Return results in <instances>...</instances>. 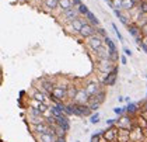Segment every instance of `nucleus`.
Here are the masks:
<instances>
[{
    "instance_id": "9b49d317",
    "label": "nucleus",
    "mask_w": 147,
    "mask_h": 142,
    "mask_svg": "<svg viewBox=\"0 0 147 142\" xmlns=\"http://www.w3.org/2000/svg\"><path fill=\"white\" fill-rule=\"evenodd\" d=\"M34 130L38 132L39 135H41V134H45V132H53V134H55V131H53L52 128L49 130V127H48L46 124H44V122H39V124H36V125L34 127Z\"/></svg>"
},
{
    "instance_id": "1a4fd4ad",
    "label": "nucleus",
    "mask_w": 147,
    "mask_h": 142,
    "mask_svg": "<svg viewBox=\"0 0 147 142\" xmlns=\"http://www.w3.org/2000/svg\"><path fill=\"white\" fill-rule=\"evenodd\" d=\"M79 13L80 11L77 9H74V7H71V9H69V10L63 11V17L69 20V21H71V20H74L76 17H79Z\"/></svg>"
},
{
    "instance_id": "f03ea898",
    "label": "nucleus",
    "mask_w": 147,
    "mask_h": 142,
    "mask_svg": "<svg viewBox=\"0 0 147 142\" xmlns=\"http://www.w3.org/2000/svg\"><path fill=\"white\" fill-rule=\"evenodd\" d=\"M74 101H76L77 104H88L90 96H88V93L86 91V89L77 90V93H76V96H74Z\"/></svg>"
},
{
    "instance_id": "20e7f679",
    "label": "nucleus",
    "mask_w": 147,
    "mask_h": 142,
    "mask_svg": "<svg viewBox=\"0 0 147 142\" xmlns=\"http://www.w3.org/2000/svg\"><path fill=\"white\" fill-rule=\"evenodd\" d=\"M95 54H97V56H98V59H112L115 55L112 54V51L111 49H107V48H104V46H101V48H98L97 51H94Z\"/></svg>"
},
{
    "instance_id": "393cba45",
    "label": "nucleus",
    "mask_w": 147,
    "mask_h": 142,
    "mask_svg": "<svg viewBox=\"0 0 147 142\" xmlns=\"http://www.w3.org/2000/svg\"><path fill=\"white\" fill-rule=\"evenodd\" d=\"M140 31H142V34H143V35H146V37H147V23H144V24L142 25Z\"/></svg>"
},
{
    "instance_id": "7ed1b4c3",
    "label": "nucleus",
    "mask_w": 147,
    "mask_h": 142,
    "mask_svg": "<svg viewBox=\"0 0 147 142\" xmlns=\"http://www.w3.org/2000/svg\"><path fill=\"white\" fill-rule=\"evenodd\" d=\"M98 69L102 73H109L113 69L112 61L111 59H98Z\"/></svg>"
},
{
    "instance_id": "6e6552de",
    "label": "nucleus",
    "mask_w": 147,
    "mask_h": 142,
    "mask_svg": "<svg viewBox=\"0 0 147 142\" xmlns=\"http://www.w3.org/2000/svg\"><path fill=\"white\" fill-rule=\"evenodd\" d=\"M86 91L88 93V96H90V97H94V96L100 91L98 83H95V82H90V83L86 86Z\"/></svg>"
},
{
    "instance_id": "a211bd4d",
    "label": "nucleus",
    "mask_w": 147,
    "mask_h": 142,
    "mask_svg": "<svg viewBox=\"0 0 147 142\" xmlns=\"http://www.w3.org/2000/svg\"><path fill=\"white\" fill-rule=\"evenodd\" d=\"M34 98H36V100H39L41 103H46V97L44 93H41V91H35L34 93Z\"/></svg>"
},
{
    "instance_id": "9d476101",
    "label": "nucleus",
    "mask_w": 147,
    "mask_h": 142,
    "mask_svg": "<svg viewBox=\"0 0 147 142\" xmlns=\"http://www.w3.org/2000/svg\"><path fill=\"white\" fill-rule=\"evenodd\" d=\"M52 94H53V97L56 98V100H62V98L67 94V91H66V87H60V86H57V87H53Z\"/></svg>"
},
{
    "instance_id": "4be33fe9",
    "label": "nucleus",
    "mask_w": 147,
    "mask_h": 142,
    "mask_svg": "<svg viewBox=\"0 0 147 142\" xmlns=\"http://www.w3.org/2000/svg\"><path fill=\"white\" fill-rule=\"evenodd\" d=\"M98 120H100V114H98V113H95V114L91 117V122H92V124H95V122H98Z\"/></svg>"
},
{
    "instance_id": "39448f33",
    "label": "nucleus",
    "mask_w": 147,
    "mask_h": 142,
    "mask_svg": "<svg viewBox=\"0 0 147 142\" xmlns=\"http://www.w3.org/2000/svg\"><path fill=\"white\" fill-rule=\"evenodd\" d=\"M79 34L81 35V37H84V38H88V37H91V35L97 34V31H95V28H94L91 24L86 23V24L83 25V28H81V31H80Z\"/></svg>"
},
{
    "instance_id": "a878e982",
    "label": "nucleus",
    "mask_w": 147,
    "mask_h": 142,
    "mask_svg": "<svg viewBox=\"0 0 147 142\" xmlns=\"http://www.w3.org/2000/svg\"><path fill=\"white\" fill-rule=\"evenodd\" d=\"M91 142H100V135H94L91 138Z\"/></svg>"
},
{
    "instance_id": "2eb2a0df",
    "label": "nucleus",
    "mask_w": 147,
    "mask_h": 142,
    "mask_svg": "<svg viewBox=\"0 0 147 142\" xmlns=\"http://www.w3.org/2000/svg\"><path fill=\"white\" fill-rule=\"evenodd\" d=\"M44 6L48 10H55L59 7V0H44Z\"/></svg>"
},
{
    "instance_id": "f257e3e1",
    "label": "nucleus",
    "mask_w": 147,
    "mask_h": 142,
    "mask_svg": "<svg viewBox=\"0 0 147 142\" xmlns=\"http://www.w3.org/2000/svg\"><path fill=\"white\" fill-rule=\"evenodd\" d=\"M102 44H104V42H102V38L98 34H94V35H91V37L87 38V45L90 46L92 51H97L98 48H101Z\"/></svg>"
},
{
    "instance_id": "412c9836",
    "label": "nucleus",
    "mask_w": 147,
    "mask_h": 142,
    "mask_svg": "<svg viewBox=\"0 0 147 142\" xmlns=\"http://www.w3.org/2000/svg\"><path fill=\"white\" fill-rule=\"evenodd\" d=\"M86 17H87V18H88V20H90L92 24H95V25L98 24V20H97V18L94 17V14H92V13H90V11H88V13L86 14Z\"/></svg>"
},
{
    "instance_id": "cd10ccee",
    "label": "nucleus",
    "mask_w": 147,
    "mask_h": 142,
    "mask_svg": "<svg viewBox=\"0 0 147 142\" xmlns=\"http://www.w3.org/2000/svg\"><path fill=\"white\" fill-rule=\"evenodd\" d=\"M56 142H65V139H63V138H57Z\"/></svg>"
},
{
    "instance_id": "f3484780",
    "label": "nucleus",
    "mask_w": 147,
    "mask_h": 142,
    "mask_svg": "<svg viewBox=\"0 0 147 142\" xmlns=\"http://www.w3.org/2000/svg\"><path fill=\"white\" fill-rule=\"evenodd\" d=\"M135 4H136V0H123V3H122V7H123V10H132V9H135Z\"/></svg>"
},
{
    "instance_id": "f8f14e48",
    "label": "nucleus",
    "mask_w": 147,
    "mask_h": 142,
    "mask_svg": "<svg viewBox=\"0 0 147 142\" xmlns=\"http://www.w3.org/2000/svg\"><path fill=\"white\" fill-rule=\"evenodd\" d=\"M57 137L53 132H45V134H41V142H56Z\"/></svg>"
},
{
    "instance_id": "c85d7f7f",
    "label": "nucleus",
    "mask_w": 147,
    "mask_h": 142,
    "mask_svg": "<svg viewBox=\"0 0 147 142\" xmlns=\"http://www.w3.org/2000/svg\"><path fill=\"white\" fill-rule=\"evenodd\" d=\"M144 109H146V111H147V103H146V104H144Z\"/></svg>"
},
{
    "instance_id": "0eeeda50",
    "label": "nucleus",
    "mask_w": 147,
    "mask_h": 142,
    "mask_svg": "<svg viewBox=\"0 0 147 142\" xmlns=\"http://www.w3.org/2000/svg\"><path fill=\"white\" fill-rule=\"evenodd\" d=\"M86 18H81V17H76L74 20H71L70 21V24H71V28L74 30V31H77V33H80L81 31V28H83V25L86 24Z\"/></svg>"
},
{
    "instance_id": "bb28decb",
    "label": "nucleus",
    "mask_w": 147,
    "mask_h": 142,
    "mask_svg": "<svg viewBox=\"0 0 147 142\" xmlns=\"http://www.w3.org/2000/svg\"><path fill=\"white\" fill-rule=\"evenodd\" d=\"M115 113H116V114H122V113H123V109H121V107L118 109V107H116V109H115Z\"/></svg>"
},
{
    "instance_id": "4468645a",
    "label": "nucleus",
    "mask_w": 147,
    "mask_h": 142,
    "mask_svg": "<svg viewBox=\"0 0 147 142\" xmlns=\"http://www.w3.org/2000/svg\"><path fill=\"white\" fill-rule=\"evenodd\" d=\"M73 7V0H59V9L62 11H66Z\"/></svg>"
},
{
    "instance_id": "6ab92c4d",
    "label": "nucleus",
    "mask_w": 147,
    "mask_h": 142,
    "mask_svg": "<svg viewBox=\"0 0 147 142\" xmlns=\"http://www.w3.org/2000/svg\"><path fill=\"white\" fill-rule=\"evenodd\" d=\"M139 11H140V14H146L147 13V1H140V4H139Z\"/></svg>"
},
{
    "instance_id": "423d86ee",
    "label": "nucleus",
    "mask_w": 147,
    "mask_h": 142,
    "mask_svg": "<svg viewBox=\"0 0 147 142\" xmlns=\"http://www.w3.org/2000/svg\"><path fill=\"white\" fill-rule=\"evenodd\" d=\"M116 75H118V68H113L109 73H107V77H104V83L107 86H112L113 83H115Z\"/></svg>"
},
{
    "instance_id": "5701e85b",
    "label": "nucleus",
    "mask_w": 147,
    "mask_h": 142,
    "mask_svg": "<svg viewBox=\"0 0 147 142\" xmlns=\"http://www.w3.org/2000/svg\"><path fill=\"white\" fill-rule=\"evenodd\" d=\"M79 11H80V13H83V14H87V13H88L87 7H86L84 4H80V6H79Z\"/></svg>"
},
{
    "instance_id": "ddd939ff",
    "label": "nucleus",
    "mask_w": 147,
    "mask_h": 142,
    "mask_svg": "<svg viewBox=\"0 0 147 142\" xmlns=\"http://www.w3.org/2000/svg\"><path fill=\"white\" fill-rule=\"evenodd\" d=\"M104 138H105L107 141L113 142L115 139H116V130H115V128H109V130H107L105 134H104Z\"/></svg>"
},
{
    "instance_id": "b1692460",
    "label": "nucleus",
    "mask_w": 147,
    "mask_h": 142,
    "mask_svg": "<svg viewBox=\"0 0 147 142\" xmlns=\"http://www.w3.org/2000/svg\"><path fill=\"white\" fill-rule=\"evenodd\" d=\"M129 28H130V34H132V35H135V37L139 35V30H137L136 27H129Z\"/></svg>"
},
{
    "instance_id": "dca6fc26",
    "label": "nucleus",
    "mask_w": 147,
    "mask_h": 142,
    "mask_svg": "<svg viewBox=\"0 0 147 142\" xmlns=\"http://www.w3.org/2000/svg\"><path fill=\"white\" fill-rule=\"evenodd\" d=\"M118 127L123 128V130H129L130 128V120L127 117H121V120L118 121Z\"/></svg>"
},
{
    "instance_id": "aec40b11",
    "label": "nucleus",
    "mask_w": 147,
    "mask_h": 142,
    "mask_svg": "<svg viewBox=\"0 0 147 142\" xmlns=\"http://www.w3.org/2000/svg\"><path fill=\"white\" fill-rule=\"evenodd\" d=\"M122 3H123V0H112V6L116 9V10L123 9V7H122Z\"/></svg>"
}]
</instances>
